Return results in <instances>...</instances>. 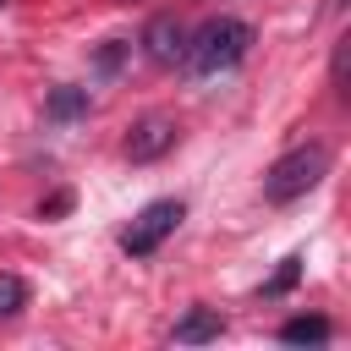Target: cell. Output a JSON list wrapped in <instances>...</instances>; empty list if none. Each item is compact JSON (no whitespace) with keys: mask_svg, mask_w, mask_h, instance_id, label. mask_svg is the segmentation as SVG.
Wrapping results in <instances>:
<instances>
[{"mask_svg":"<svg viewBox=\"0 0 351 351\" xmlns=\"http://www.w3.org/2000/svg\"><path fill=\"white\" fill-rule=\"evenodd\" d=\"M252 49V27L241 16H208L197 33H186V71L192 77H214V71H230L241 66Z\"/></svg>","mask_w":351,"mask_h":351,"instance_id":"1","label":"cell"},{"mask_svg":"<svg viewBox=\"0 0 351 351\" xmlns=\"http://www.w3.org/2000/svg\"><path fill=\"white\" fill-rule=\"evenodd\" d=\"M324 176H329V148H324V143H302V148L280 154V159L263 170V197H269V203H296V197H307Z\"/></svg>","mask_w":351,"mask_h":351,"instance_id":"2","label":"cell"},{"mask_svg":"<svg viewBox=\"0 0 351 351\" xmlns=\"http://www.w3.org/2000/svg\"><path fill=\"white\" fill-rule=\"evenodd\" d=\"M186 219V208H181V197H159V203H148L126 230H121V252H132V258H148V252H159L165 247V236L176 230Z\"/></svg>","mask_w":351,"mask_h":351,"instance_id":"3","label":"cell"},{"mask_svg":"<svg viewBox=\"0 0 351 351\" xmlns=\"http://www.w3.org/2000/svg\"><path fill=\"white\" fill-rule=\"evenodd\" d=\"M176 148V121L170 115H143V121H132V132H126V159L132 165H154L159 154H170Z\"/></svg>","mask_w":351,"mask_h":351,"instance_id":"4","label":"cell"},{"mask_svg":"<svg viewBox=\"0 0 351 351\" xmlns=\"http://www.w3.org/2000/svg\"><path fill=\"white\" fill-rule=\"evenodd\" d=\"M143 55H148L154 66H181V60H186V27H181L176 16H154V22L143 27Z\"/></svg>","mask_w":351,"mask_h":351,"instance_id":"5","label":"cell"},{"mask_svg":"<svg viewBox=\"0 0 351 351\" xmlns=\"http://www.w3.org/2000/svg\"><path fill=\"white\" fill-rule=\"evenodd\" d=\"M203 340H219V313L214 307H186L176 318V346H203Z\"/></svg>","mask_w":351,"mask_h":351,"instance_id":"6","label":"cell"},{"mask_svg":"<svg viewBox=\"0 0 351 351\" xmlns=\"http://www.w3.org/2000/svg\"><path fill=\"white\" fill-rule=\"evenodd\" d=\"M280 340H285V346H324V340H329V318H318V313L291 318V324L280 329Z\"/></svg>","mask_w":351,"mask_h":351,"instance_id":"7","label":"cell"},{"mask_svg":"<svg viewBox=\"0 0 351 351\" xmlns=\"http://www.w3.org/2000/svg\"><path fill=\"white\" fill-rule=\"evenodd\" d=\"M44 110H49L55 121H71V115H82V110H88V88H55Z\"/></svg>","mask_w":351,"mask_h":351,"instance_id":"8","label":"cell"},{"mask_svg":"<svg viewBox=\"0 0 351 351\" xmlns=\"http://www.w3.org/2000/svg\"><path fill=\"white\" fill-rule=\"evenodd\" d=\"M27 307V285L16 274H0V318H16Z\"/></svg>","mask_w":351,"mask_h":351,"instance_id":"9","label":"cell"},{"mask_svg":"<svg viewBox=\"0 0 351 351\" xmlns=\"http://www.w3.org/2000/svg\"><path fill=\"white\" fill-rule=\"evenodd\" d=\"M296 274H302V258H285V263L274 269V280H263V296H285V291L296 285Z\"/></svg>","mask_w":351,"mask_h":351,"instance_id":"10","label":"cell"},{"mask_svg":"<svg viewBox=\"0 0 351 351\" xmlns=\"http://www.w3.org/2000/svg\"><path fill=\"white\" fill-rule=\"evenodd\" d=\"M66 208H71V192H55V197L44 203V214H66Z\"/></svg>","mask_w":351,"mask_h":351,"instance_id":"11","label":"cell"},{"mask_svg":"<svg viewBox=\"0 0 351 351\" xmlns=\"http://www.w3.org/2000/svg\"><path fill=\"white\" fill-rule=\"evenodd\" d=\"M0 5H5V0H0Z\"/></svg>","mask_w":351,"mask_h":351,"instance_id":"12","label":"cell"}]
</instances>
